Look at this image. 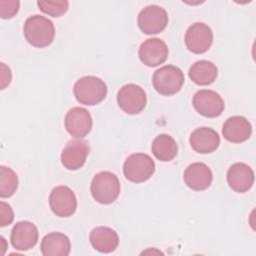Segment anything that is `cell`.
Returning a JSON list of instances; mask_svg holds the SVG:
<instances>
[{"label": "cell", "instance_id": "6da1fadb", "mask_svg": "<svg viewBox=\"0 0 256 256\" xmlns=\"http://www.w3.org/2000/svg\"><path fill=\"white\" fill-rule=\"evenodd\" d=\"M23 34L30 45L37 48H44L53 42L55 27L51 20L36 14L26 19Z\"/></svg>", "mask_w": 256, "mask_h": 256}, {"label": "cell", "instance_id": "7a4b0ae2", "mask_svg": "<svg viewBox=\"0 0 256 256\" xmlns=\"http://www.w3.org/2000/svg\"><path fill=\"white\" fill-rule=\"evenodd\" d=\"M73 93L80 104L93 106L106 98L107 86L102 79L96 76H84L75 82Z\"/></svg>", "mask_w": 256, "mask_h": 256}, {"label": "cell", "instance_id": "3957f363", "mask_svg": "<svg viewBox=\"0 0 256 256\" xmlns=\"http://www.w3.org/2000/svg\"><path fill=\"white\" fill-rule=\"evenodd\" d=\"M90 191L93 199L98 203L111 204L120 194L119 179L110 171H101L93 177Z\"/></svg>", "mask_w": 256, "mask_h": 256}, {"label": "cell", "instance_id": "277c9868", "mask_svg": "<svg viewBox=\"0 0 256 256\" xmlns=\"http://www.w3.org/2000/svg\"><path fill=\"white\" fill-rule=\"evenodd\" d=\"M184 83L182 70L174 65H165L157 69L152 77L154 89L163 96H171L179 92Z\"/></svg>", "mask_w": 256, "mask_h": 256}, {"label": "cell", "instance_id": "5b68a950", "mask_svg": "<svg viewBox=\"0 0 256 256\" xmlns=\"http://www.w3.org/2000/svg\"><path fill=\"white\" fill-rule=\"evenodd\" d=\"M155 172L153 159L145 153H134L127 157L123 165L126 179L133 183H143L151 178Z\"/></svg>", "mask_w": 256, "mask_h": 256}, {"label": "cell", "instance_id": "8992f818", "mask_svg": "<svg viewBox=\"0 0 256 256\" xmlns=\"http://www.w3.org/2000/svg\"><path fill=\"white\" fill-rule=\"evenodd\" d=\"M137 24L144 34H158L168 24V13L163 7L158 5L146 6L139 12Z\"/></svg>", "mask_w": 256, "mask_h": 256}, {"label": "cell", "instance_id": "52a82bcc", "mask_svg": "<svg viewBox=\"0 0 256 256\" xmlns=\"http://www.w3.org/2000/svg\"><path fill=\"white\" fill-rule=\"evenodd\" d=\"M117 103L125 113L129 115L139 114L146 106V93L139 85L126 84L117 93Z\"/></svg>", "mask_w": 256, "mask_h": 256}, {"label": "cell", "instance_id": "ba28073f", "mask_svg": "<svg viewBox=\"0 0 256 256\" xmlns=\"http://www.w3.org/2000/svg\"><path fill=\"white\" fill-rule=\"evenodd\" d=\"M184 41L190 52L194 54H202L208 51L211 47L213 42V33L207 24L203 22H196L187 29Z\"/></svg>", "mask_w": 256, "mask_h": 256}, {"label": "cell", "instance_id": "9c48e42d", "mask_svg": "<svg viewBox=\"0 0 256 256\" xmlns=\"http://www.w3.org/2000/svg\"><path fill=\"white\" fill-rule=\"evenodd\" d=\"M192 104L200 115L208 118L220 116L225 108L222 97L215 91L208 89L197 91L193 96Z\"/></svg>", "mask_w": 256, "mask_h": 256}, {"label": "cell", "instance_id": "30bf717a", "mask_svg": "<svg viewBox=\"0 0 256 256\" xmlns=\"http://www.w3.org/2000/svg\"><path fill=\"white\" fill-rule=\"evenodd\" d=\"M49 205L52 212L58 217H70L77 208V198L74 192L64 185L53 188L49 195Z\"/></svg>", "mask_w": 256, "mask_h": 256}, {"label": "cell", "instance_id": "8fae6325", "mask_svg": "<svg viewBox=\"0 0 256 256\" xmlns=\"http://www.w3.org/2000/svg\"><path fill=\"white\" fill-rule=\"evenodd\" d=\"M64 124L67 132L71 136L81 139L90 133L93 126V120L87 109L73 107L67 112Z\"/></svg>", "mask_w": 256, "mask_h": 256}, {"label": "cell", "instance_id": "7c38bea8", "mask_svg": "<svg viewBox=\"0 0 256 256\" xmlns=\"http://www.w3.org/2000/svg\"><path fill=\"white\" fill-rule=\"evenodd\" d=\"M89 154V145L86 140H70L62 150L61 163L68 170H78L86 162Z\"/></svg>", "mask_w": 256, "mask_h": 256}, {"label": "cell", "instance_id": "4fadbf2b", "mask_svg": "<svg viewBox=\"0 0 256 256\" xmlns=\"http://www.w3.org/2000/svg\"><path fill=\"white\" fill-rule=\"evenodd\" d=\"M138 56L143 64L148 67H156L164 63L168 57V47L159 38H149L141 43Z\"/></svg>", "mask_w": 256, "mask_h": 256}, {"label": "cell", "instance_id": "5bb4252c", "mask_svg": "<svg viewBox=\"0 0 256 256\" xmlns=\"http://www.w3.org/2000/svg\"><path fill=\"white\" fill-rule=\"evenodd\" d=\"M38 237V229L34 223L30 221H19L11 230L10 241L15 249L26 251L37 244Z\"/></svg>", "mask_w": 256, "mask_h": 256}, {"label": "cell", "instance_id": "9a60e30c", "mask_svg": "<svg viewBox=\"0 0 256 256\" xmlns=\"http://www.w3.org/2000/svg\"><path fill=\"white\" fill-rule=\"evenodd\" d=\"M227 183L235 192H247L254 184V172L249 165L236 162L227 171Z\"/></svg>", "mask_w": 256, "mask_h": 256}, {"label": "cell", "instance_id": "2e32d148", "mask_svg": "<svg viewBox=\"0 0 256 256\" xmlns=\"http://www.w3.org/2000/svg\"><path fill=\"white\" fill-rule=\"evenodd\" d=\"M183 179L190 189L203 191L210 187L213 180V174L211 169L205 163L194 162L185 169Z\"/></svg>", "mask_w": 256, "mask_h": 256}, {"label": "cell", "instance_id": "e0dca14e", "mask_svg": "<svg viewBox=\"0 0 256 256\" xmlns=\"http://www.w3.org/2000/svg\"><path fill=\"white\" fill-rule=\"evenodd\" d=\"M189 142L195 152L209 154L218 148L220 137L214 129L210 127H200L191 133Z\"/></svg>", "mask_w": 256, "mask_h": 256}, {"label": "cell", "instance_id": "ac0fdd59", "mask_svg": "<svg viewBox=\"0 0 256 256\" xmlns=\"http://www.w3.org/2000/svg\"><path fill=\"white\" fill-rule=\"evenodd\" d=\"M223 137L232 143H242L248 140L252 134L250 122L243 116L229 117L222 127Z\"/></svg>", "mask_w": 256, "mask_h": 256}, {"label": "cell", "instance_id": "d6986e66", "mask_svg": "<svg viewBox=\"0 0 256 256\" xmlns=\"http://www.w3.org/2000/svg\"><path fill=\"white\" fill-rule=\"evenodd\" d=\"M92 247L101 253L113 252L119 245V236L115 230L105 226L94 228L89 235Z\"/></svg>", "mask_w": 256, "mask_h": 256}, {"label": "cell", "instance_id": "ffe728a7", "mask_svg": "<svg viewBox=\"0 0 256 256\" xmlns=\"http://www.w3.org/2000/svg\"><path fill=\"white\" fill-rule=\"evenodd\" d=\"M40 250L44 256H67L71 250V243L64 233L51 232L42 238Z\"/></svg>", "mask_w": 256, "mask_h": 256}, {"label": "cell", "instance_id": "44dd1931", "mask_svg": "<svg viewBox=\"0 0 256 256\" xmlns=\"http://www.w3.org/2000/svg\"><path fill=\"white\" fill-rule=\"evenodd\" d=\"M216 65L208 60H200L192 64L189 69V78L197 85L206 86L212 84L217 77Z\"/></svg>", "mask_w": 256, "mask_h": 256}, {"label": "cell", "instance_id": "7402d4cb", "mask_svg": "<svg viewBox=\"0 0 256 256\" xmlns=\"http://www.w3.org/2000/svg\"><path fill=\"white\" fill-rule=\"evenodd\" d=\"M151 150L156 159L168 162L173 160L178 153V145L173 137L167 134H160L152 142Z\"/></svg>", "mask_w": 256, "mask_h": 256}, {"label": "cell", "instance_id": "603a6c76", "mask_svg": "<svg viewBox=\"0 0 256 256\" xmlns=\"http://www.w3.org/2000/svg\"><path fill=\"white\" fill-rule=\"evenodd\" d=\"M18 188L17 174L9 167H0V196L2 198L11 197Z\"/></svg>", "mask_w": 256, "mask_h": 256}, {"label": "cell", "instance_id": "cb8c5ba5", "mask_svg": "<svg viewBox=\"0 0 256 256\" xmlns=\"http://www.w3.org/2000/svg\"><path fill=\"white\" fill-rule=\"evenodd\" d=\"M37 5L41 12L52 17H60L64 15L69 7L68 1H37Z\"/></svg>", "mask_w": 256, "mask_h": 256}, {"label": "cell", "instance_id": "d4e9b609", "mask_svg": "<svg viewBox=\"0 0 256 256\" xmlns=\"http://www.w3.org/2000/svg\"><path fill=\"white\" fill-rule=\"evenodd\" d=\"M20 2L16 0H1L0 1V16L3 19L14 17L19 11Z\"/></svg>", "mask_w": 256, "mask_h": 256}, {"label": "cell", "instance_id": "484cf974", "mask_svg": "<svg viewBox=\"0 0 256 256\" xmlns=\"http://www.w3.org/2000/svg\"><path fill=\"white\" fill-rule=\"evenodd\" d=\"M14 220L13 209L4 201L0 202V226L4 227L11 224Z\"/></svg>", "mask_w": 256, "mask_h": 256}, {"label": "cell", "instance_id": "4316f807", "mask_svg": "<svg viewBox=\"0 0 256 256\" xmlns=\"http://www.w3.org/2000/svg\"><path fill=\"white\" fill-rule=\"evenodd\" d=\"M12 74L11 70L5 63H1V90H4L6 86H8L11 82Z\"/></svg>", "mask_w": 256, "mask_h": 256}]
</instances>
